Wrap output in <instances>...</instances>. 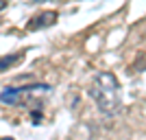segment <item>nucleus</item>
<instances>
[{"mask_svg": "<svg viewBox=\"0 0 146 140\" xmlns=\"http://www.w3.org/2000/svg\"><path fill=\"white\" fill-rule=\"evenodd\" d=\"M90 96L96 101L103 114H113L120 110V81L111 72H98L90 88Z\"/></svg>", "mask_w": 146, "mask_h": 140, "instance_id": "obj_1", "label": "nucleus"}, {"mask_svg": "<svg viewBox=\"0 0 146 140\" xmlns=\"http://www.w3.org/2000/svg\"><path fill=\"white\" fill-rule=\"evenodd\" d=\"M55 22H57V11H44V13H37L33 20H29L26 29H29V31L46 29V26H52Z\"/></svg>", "mask_w": 146, "mask_h": 140, "instance_id": "obj_2", "label": "nucleus"}, {"mask_svg": "<svg viewBox=\"0 0 146 140\" xmlns=\"http://www.w3.org/2000/svg\"><path fill=\"white\" fill-rule=\"evenodd\" d=\"M20 101H22V92H20V88H9V85H7L5 90L0 92V103H5V105H18Z\"/></svg>", "mask_w": 146, "mask_h": 140, "instance_id": "obj_3", "label": "nucleus"}, {"mask_svg": "<svg viewBox=\"0 0 146 140\" xmlns=\"http://www.w3.org/2000/svg\"><path fill=\"white\" fill-rule=\"evenodd\" d=\"M24 59V50H20V53H13V55H2L0 57V72H5L9 68H13L18 61Z\"/></svg>", "mask_w": 146, "mask_h": 140, "instance_id": "obj_4", "label": "nucleus"}, {"mask_svg": "<svg viewBox=\"0 0 146 140\" xmlns=\"http://www.w3.org/2000/svg\"><path fill=\"white\" fill-rule=\"evenodd\" d=\"M2 9H7V0H0V11Z\"/></svg>", "mask_w": 146, "mask_h": 140, "instance_id": "obj_5", "label": "nucleus"}, {"mask_svg": "<svg viewBox=\"0 0 146 140\" xmlns=\"http://www.w3.org/2000/svg\"><path fill=\"white\" fill-rule=\"evenodd\" d=\"M0 140H15V138H7V136H5V138H0Z\"/></svg>", "mask_w": 146, "mask_h": 140, "instance_id": "obj_6", "label": "nucleus"}, {"mask_svg": "<svg viewBox=\"0 0 146 140\" xmlns=\"http://www.w3.org/2000/svg\"><path fill=\"white\" fill-rule=\"evenodd\" d=\"M33 2H46V0H33Z\"/></svg>", "mask_w": 146, "mask_h": 140, "instance_id": "obj_7", "label": "nucleus"}]
</instances>
